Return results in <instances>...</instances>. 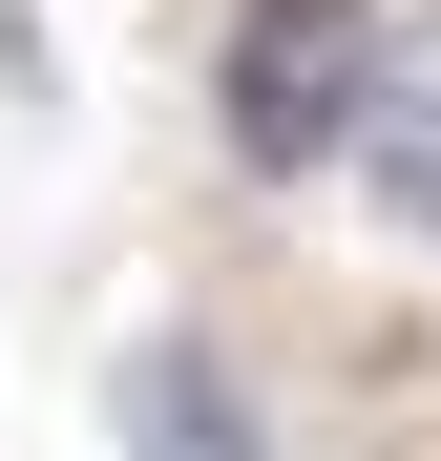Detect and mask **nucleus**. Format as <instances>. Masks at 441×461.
<instances>
[{
	"label": "nucleus",
	"mask_w": 441,
	"mask_h": 461,
	"mask_svg": "<svg viewBox=\"0 0 441 461\" xmlns=\"http://www.w3.org/2000/svg\"><path fill=\"white\" fill-rule=\"evenodd\" d=\"M379 42H400V0H232V22H210V147H232L253 189H316V168H357Z\"/></svg>",
	"instance_id": "obj_1"
},
{
	"label": "nucleus",
	"mask_w": 441,
	"mask_h": 461,
	"mask_svg": "<svg viewBox=\"0 0 441 461\" xmlns=\"http://www.w3.org/2000/svg\"><path fill=\"white\" fill-rule=\"evenodd\" d=\"M357 189H379V230H420V252H441V0H400V42H379V105H357Z\"/></svg>",
	"instance_id": "obj_2"
},
{
	"label": "nucleus",
	"mask_w": 441,
	"mask_h": 461,
	"mask_svg": "<svg viewBox=\"0 0 441 461\" xmlns=\"http://www.w3.org/2000/svg\"><path fill=\"white\" fill-rule=\"evenodd\" d=\"M126 461H253V399H232L210 336H147L126 357Z\"/></svg>",
	"instance_id": "obj_3"
}]
</instances>
